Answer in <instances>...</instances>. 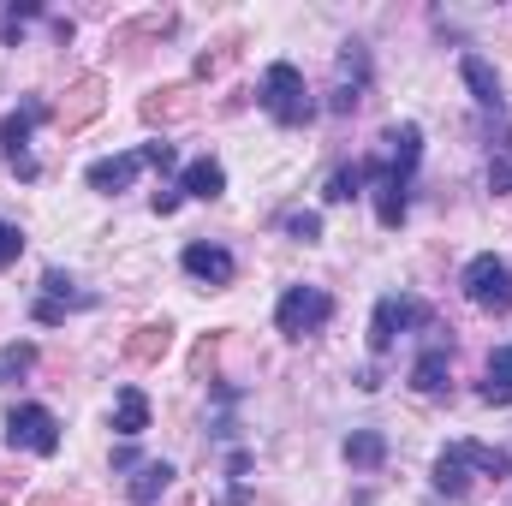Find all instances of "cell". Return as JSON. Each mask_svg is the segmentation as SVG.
<instances>
[{
    "instance_id": "obj_1",
    "label": "cell",
    "mask_w": 512,
    "mask_h": 506,
    "mask_svg": "<svg viewBox=\"0 0 512 506\" xmlns=\"http://www.w3.org/2000/svg\"><path fill=\"white\" fill-rule=\"evenodd\" d=\"M262 108H268L274 126H310V120H316V102H310L304 72H298L292 60H274V66L262 72Z\"/></svg>"
},
{
    "instance_id": "obj_2",
    "label": "cell",
    "mask_w": 512,
    "mask_h": 506,
    "mask_svg": "<svg viewBox=\"0 0 512 506\" xmlns=\"http://www.w3.org/2000/svg\"><path fill=\"white\" fill-rule=\"evenodd\" d=\"M435 322V310L423 304V298H405V292H387L382 304H376V316H370V352L387 358L393 352V340L405 334V328H429Z\"/></svg>"
},
{
    "instance_id": "obj_3",
    "label": "cell",
    "mask_w": 512,
    "mask_h": 506,
    "mask_svg": "<svg viewBox=\"0 0 512 506\" xmlns=\"http://www.w3.org/2000/svg\"><path fill=\"white\" fill-rule=\"evenodd\" d=\"M328 316H334V298H328L322 286H286V292H280V304H274V328H280L286 340L316 334Z\"/></svg>"
},
{
    "instance_id": "obj_4",
    "label": "cell",
    "mask_w": 512,
    "mask_h": 506,
    "mask_svg": "<svg viewBox=\"0 0 512 506\" xmlns=\"http://www.w3.org/2000/svg\"><path fill=\"white\" fill-rule=\"evenodd\" d=\"M36 120H48V102H42V96H24V102L0 120V149H6V161H12L18 179H36V173H42L36 155H30V131H36Z\"/></svg>"
},
{
    "instance_id": "obj_5",
    "label": "cell",
    "mask_w": 512,
    "mask_h": 506,
    "mask_svg": "<svg viewBox=\"0 0 512 506\" xmlns=\"http://www.w3.org/2000/svg\"><path fill=\"white\" fill-rule=\"evenodd\" d=\"M6 447L18 453H60V417L48 405H12L6 411Z\"/></svg>"
},
{
    "instance_id": "obj_6",
    "label": "cell",
    "mask_w": 512,
    "mask_h": 506,
    "mask_svg": "<svg viewBox=\"0 0 512 506\" xmlns=\"http://www.w3.org/2000/svg\"><path fill=\"white\" fill-rule=\"evenodd\" d=\"M459 286H465V298L477 310H512V268L501 256H471L465 274H459Z\"/></svg>"
},
{
    "instance_id": "obj_7",
    "label": "cell",
    "mask_w": 512,
    "mask_h": 506,
    "mask_svg": "<svg viewBox=\"0 0 512 506\" xmlns=\"http://www.w3.org/2000/svg\"><path fill=\"white\" fill-rule=\"evenodd\" d=\"M364 90H370V48L364 42H346L340 48V78L328 90V114H358Z\"/></svg>"
},
{
    "instance_id": "obj_8",
    "label": "cell",
    "mask_w": 512,
    "mask_h": 506,
    "mask_svg": "<svg viewBox=\"0 0 512 506\" xmlns=\"http://www.w3.org/2000/svg\"><path fill=\"white\" fill-rule=\"evenodd\" d=\"M382 161H387V173H393V179H411V173H417V161H423V131L411 126V120H405V126H387L382 131Z\"/></svg>"
},
{
    "instance_id": "obj_9",
    "label": "cell",
    "mask_w": 512,
    "mask_h": 506,
    "mask_svg": "<svg viewBox=\"0 0 512 506\" xmlns=\"http://www.w3.org/2000/svg\"><path fill=\"white\" fill-rule=\"evenodd\" d=\"M185 274L191 280H203V286H227L233 274H239V262H233V251H221V245H185Z\"/></svg>"
},
{
    "instance_id": "obj_10",
    "label": "cell",
    "mask_w": 512,
    "mask_h": 506,
    "mask_svg": "<svg viewBox=\"0 0 512 506\" xmlns=\"http://www.w3.org/2000/svg\"><path fill=\"white\" fill-rule=\"evenodd\" d=\"M137 167H143V155L131 149V155H108V161H90V191H102V197H120L131 179H137Z\"/></svg>"
},
{
    "instance_id": "obj_11",
    "label": "cell",
    "mask_w": 512,
    "mask_h": 506,
    "mask_svg": "<svg viewBox=\"0 0 512 506\" xmlns=\"http://www.w3.org/2000/svg\"><path fill=\"white\" fill-rule=\"evenodd\" d=\"M405 215H411V179L382 173V179H376V221L393 233V227H405Z\"/></svg>"
},
{
    "instance_id": "obj_12",
    "label": "cell",
    "mask_w": 512,
    "mask_h": 506,
    "mask_svg": "<svg viewBox=\"0 0 512 506\" xmlns=\"http://www.w3.org/2000/svg\"><path fill=\"white\" fill-rule=\"evenodd\" d=\"M447 376H453V352H447V346H429V352L411 364V387H417V393H429V399H435V393H447Z\"/></svg>"
},
{
    "instance_id": "obj_13",
    "label": "cell",
    "mask_w": 512,
    "mask_h": 506,
    "mask_svg": "<svg viewBox=\"0 0 512 506\" xmlns=\"http://www.w3.org/2000/svg\"><path fill=\"white\" fill-rule=\"evenodd\" d=\"M459 78L471 84V96H477L483 108H495V114H501V78H495V66H489L483 54H465V60H459Z\"/></svg>"
},
{
    "instance_id": "obj_14",
    "label": "cell",
    "mask_w": 512,
    "mask_h": 506,
    "mask_svg": "<svg viewBox=\"0 0 512 506\" xmlns=\"http://www.w3.org/2000/svg\"><path fill=\"white\" fill-rule=\"evenodd\" d=\"M179 191H185V197H203V203H215V197L227 191V173H221V161H209V155H203V161H191V167L179 173Z\"/></svg>"
},
{
    "instance_id": "obj_15",
    "label": "cell",
    "mask_w": 512,
    "mask_h": 506,
    "mask_svg": "<svg viewBox=\"0 0 512 506\" xmlns=\"http://www.w3.org/2000/svg\"><path fill=\"white\" fill-rule=\"evenodd\" d=\"M167 346H173V328H167V322H143V328L126 340V358L131 364H161Z\"/></svg>"
},
{
    "instance_id": "obj_16",
    "label": "cell",
    "mask_w": 512,
    "mask_h": 506,
    "mask_svg": "<svg viewBox=\"0 0 512 506\" xmlns=\"http://www.w3.org/2000/svg\"><path fill=\"white\" fill-rule=\"evenodd\" d=\"M143 429H149V399H143V387H120V399H114V435L137 441Z\"/></svg>"
},
{
    "instance_id": "obj_17",
    "label": "cell",
    "mask_w": 512,
    "mask_h": 506,
    "mask_svg": "<svg viewBox=\"0 0 512 506\" xmlns=\"http://www.w3.org/2000/svg\"><path fill=\"white\" fill-rule=\"evenodd\" d=\"M167 489H173V465H167V459H149V465H137V477H131L126 495L137 506H155Z\"/></svg>"
},
{
    "instance_id": "obj_18",
    "label": "cell",
    "mask_w": 512,
    "mask_h": 506,
    "mask_svg": "<svg viewBox=\"0 0 512 506\" xmlns=\"http://www.w3.org/2000/svg\"><path fill=\"white\" fill-rule=\"evenodd\" d=\"M340 453H346V465H358V471H376V465H387V435H382V429H352Z\"/></svg>"
},
{
    "instance_id": "obj_19",
    "label": "cell",
    "mask_w": 512,
    "mask_h": 506,
    "mask_svg": "<svg viewBox=\"0 0 512 506\" xmlns=\"http://www.w3.org/2000/svg\"><path fill=\"white\" fill-rule=\"evenodd\" d=\"M96 114H102V78H78L72 96H66V108H60V126H84Z\"/></svg>"
},
{
    "instance_id": "obj_20",
    "label": "cell",
    "mask_w": 512,
    "mask_h": 506,
    "mask_svg": "<svg viewBox=\"0 0 512 506\" xmlns=\"http://www.w3.org/2000/svg\"><path fill=\"white\" fill-rule=\"evenodd\" d=\"M483 405H512V340L489 358V370H483Z\"/></svg>"
},
{
    "instance_id": "obj_21",
    "label": "cell",
    "mask_w": 512,
    "mask_h": 506,
    "mask_svg": "<svg viewBox=\"0 0 512 506\" xmlns=\"http://www.w3.org/2000/svg\"><path fill=\"white\" fill-rule=\"evenodd\" d=\"M435 489H441V495H453V501L471 489V465L459 459V447H447V453L435 459Z\"/></svg>"
},
{
    "instance_id": "obj_22",
    "label": "cell",
    "mask_w": 512,
    "mask_h": 506,
    "mask_svg": "<svg viewBox=\"0 0 512 506\" xmlns=\"http://www.w3.org/2000/svg\"><path fill=\"white\" fill-rule=\"evenodd\" d=\"M453 447H459V459H465L471 471H483V477H507L512 471V459L501 447H483V441H453Z\"/></svg>"
},
{
    "instance_id": "obj_23",
    "label": "cell",
    "mask_w": 512,
    "mask_h": 506,
    "mask_svg": "<svg viewBox=\"0 0 512 506\" xmlns=\"http://www.w3.org/2000/svg\"><path fill=\"white\" fill-rule=\"evenodd\" d=\"M42 292H48V304H60V310H78V304H90V292H78L60 268H48L42 274Z\"/></svg>"
},
{
    "instance_id": "obj_24",
    "label": "cell",
    "mask_w": 512,
    "mask_h": 506,
    "mask_svg": "<svg viewBox=\"0 0 512 506\" xmlns=\"http://www.w3.org/2000/svg\"><path fill=\"white\" fill-rule=\"evenodd\" d=\"M364 185H370V179H364V167H340V173L328 179V203H352Z\"/></svg>"
},
{
    "instance_id": "obj_25",
    "label": "cell",
    "mask_w": 512,
    "mask_h": 506,
    "mask_svg": "<svg viewBox=\"0 0 512 506\" xmlns=\"http://www.w3.org/2000/svg\"><path fill=\"white\" fill-rule=\"evenodd\" d=\"M173 114H185V90H155L143 102V120H173Z\"/></svg>"
},
{
    "instance_id": "obj_26",
    "label": "cell",
    "mask_w": 512,
    "mask_h": 506,
    "mask_svg": "<svg viewBox=\"0 0 512 506\" xmlns=\"http://www.w3.org/2000/svg\"><path fill=\"white\" fill-rule=\"evenodd\" d=\"M30 364H36V346H30V340H12V346L0 352V376H24Z\"/></svg>"
},
{
    "instance_id": "obj_27",
    "label": "cell",
    "mask_w": 512,
    "mask_h": 506,
    "mask_svg": "<svg viewBox=\"0 0 512 506\" xmlns=\"http://www.w3.org/2000/svg\"><path fill=\"white\" fill-rule=\"evenodd\" d=\"M286 233H292V239H304V245H316V239H322V215L298 209V215H286Z\"/></svg>"
},
{
    "instance_id": "obj_28",
    "label": "cell",
    "mask_w": 512,
    "mask_h": 506,
    "mask_svg": "<svg viewBox=\"0 0 512 506\" xmlns=\"http://www.w3.org/2000/svg\"><path fill=\"white\" fill-rule=\"evenodd\" d=\"M18 256H24V233H18L12 221H0V268H12Z\"/></svg>"
},
{
    "instance_id": "obj_29",
    "label": "cell",
    "mask_w": 512,
    "mask_h": 506,
    "mask_svg": "<svg viewBox=\"0 0 512 506\" xmlns=\"http://www.w3.org/2000/svg\"><path fill=\"white\" fill-rule=\"evenodd\" d=\"M137 155H143V167H173V161H179V155H173V143H161V137H155V143H143Z\"/></svg>"
},
{
    "instance_id": "obj_30",
    "label": "cell",
    "mask_w": 512,
    "mask_h": 506,
    "mask_svg": "<svg viewBox=\"0 0 512 506\" xmlns=\"http://www.w3.org/2000/svg\"><path fill=\"white\" fill-rule=\"evenodd\" d=\"M489 185L512 197V161H507V155H495V161H489Z\"/></svg>"
},
{
    "instance_id": "obj_31",
    "label": "cell",
    "mask_w": 512,
    "mask_h": 506,
    "mask_svg": "<svg viewBox=\"0 0 512 506\" xmlns=\"http://www.w3.org/2000/svg\"><path fill=\"white\" fill-rule=\"evenodd\" d=\"M179 203H185V191H179V185H173V191H155V197H149V209H155V215H173Z\"/></svg>"
},
{
    "instance_id": "obj_32",
    "label": "cell",
    "mask_w": 512,
    "mask_h": 506,
    "mask_svg": "<svg viewBox=\"0 0 512 506\" xmlns=\"http://www.w3.org/2000/svg\"><path fill=\"white\" fill-rule=\"evenodd\" d=\"M36 322H42V328H54V322H66V310H60V304H48V298H42V304H36Z\"/></svg>"
}]
</instances>
